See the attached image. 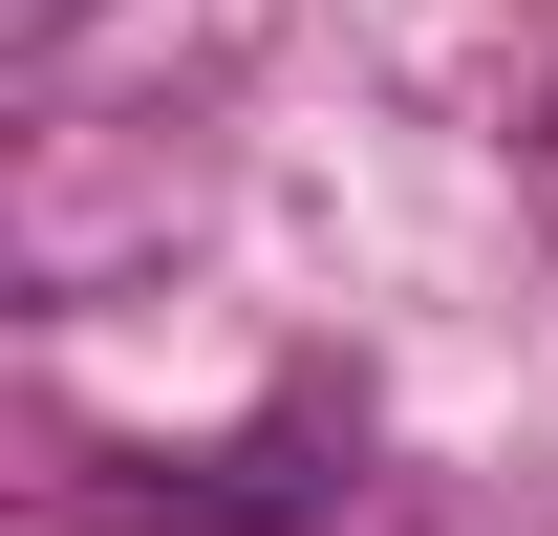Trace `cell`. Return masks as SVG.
I'll return each instance as SVG.
<instances>
[{"label":"cell","instance_id":"1","mask_svg":"<svg viewBox=\"0 0 558 536\" xmlns=\"http://www.w3.org/2000/svg\"><path fill=\"white\" fill-rule=\"evenodd\" d=\"M537 194H558V130H537Z\"/></svg>","mask_w":558,"mask_h":536}]
</instances>
